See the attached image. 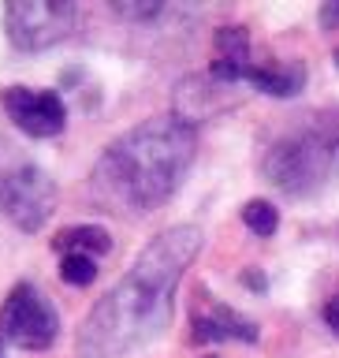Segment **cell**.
Instances as JSON below:
<instances>
[{
  "label": "cell",
  "mask_w": 339,
  "mask_h": 358,
  "mask_svg": "<svg viewBox=\"0 0 339 358\" xmlns=\"http://www.w3.org/2000/svg\"><path fill=\"white\" fill-rule=\"evenodd\" d=\"M198 224L161 231L134 257L131 273L89 310L78 329V358H120L161 336L175 310V287L201 250Z\"/></svg>",
  "instance_id": "6da1fadb"
},
{
  "label": "cell",
  "mask_w": 339,
  "mask_h": 358,
  "mask_svg": "<svg viewBox=\"0 0 339 358\" xmlns=\"http://www.w3.org/2000/svg\"><path fill=\"white\" fill-rule=\"evenodd\" d=\"M194 127L175 116L145 120L101 153L89 172L94 201L105 213L120 217H142L164 206L183 183L187 168L194 164Z\"/></svg>",
  "instance_id": "7a4b0ae2"
},
{
  "label": "cell",
  "mask_w": 339,
  "mask_h": 358,
  "mask_svg": "<svg viewBox=\"0 0 339 358\" xmlns=\"http://www.w3.org/2000/svg\"><path fill=\"white\" fill-rule=\"evenodd\" d=\"M261 172L276 190L306 198L339 176V112H310L265 150Z\"/></svg>",
  "instance_id": "3957f363"
},
{
  "label": "cell",
  "mask_w": 339,
  "mask_h": 358,
  "mask_svg": "<svg viewBox=\"0 0 339 358\" xmlns=\"http://www.w3.org/2000/svg\"><path fill=\"white\" fill-rule=\"evenodd\" d=\"M78 8L67 0H11L4 4V30L15 49L41 52L75 30Z\"/></svg>",
  "instance_id": "277c9868"
},
{
  "label": "cell",
  "mask_w": 339,
  "mask_h": 358,
  "mask_svg": "<svg viewBox=\"0 0 339 358\" xmlns=\"http://www.w3.org/2000/svg\"><path fill=\"white\" fill-rule=\"evenodd\" d=\"M56 332H60V317L38 287L15 284L8 291L4 306H0V336L8 343L22 347V351H45V347H52Z\"/></svg>",
  "instance_id": "5b68a950"
},
{
  "label": "cell",
  "mask_w": 339,
  "mask_h": 358,
  "mask_svg": "<svg viewBox=\"0 0 339 358\" xmlns=\"http://www.w3.org/2000/svg\"><path fill=\"white\" fill-rule=\"evenodd\" d=\"M0 209L19 231H38L56 209V183L38 164H22L0 183Z\"/></svg>",
  "instance_id": "8992f818"
},
{
  "label": "cell",
  "mask_w": 339,
  "mask_h": 358,
  "mask_svg": "<svg viewBox=\"0 0 339 358\" xmlns=\"http://www.w3.org/2000/svg\"><path fill=\"white\" fill-rule=\"evenodd\" d=\"M4 112L30 138H52V134H60L67 127V105L56 90L8 86L4 90Z\"/></svg>",
  "instance_id": "52a82bcc"
},
{
  "label": "cell",
  "mask_w": 339,
  "mask_h": 358,
  "mask_svg": "<svg viewBox=\"0 0 339 358\" xmlns=\"http://www.w3.org/2000/svg\"><path fill=\"white\" fill-rule=\"evenodd\" d=\"M239 86H228V83H217L212 75H190L175 86V120H183L187 127L190 123H201V120H212L220 116L224 108H231L239 94Z\"/></svg>",
  "instance_id": "ba28073f"
},
{
  "label": "cell",
  "mask_w": 339,
  "mask_h": 358,
  "mask_svg": "<svg viewBox=\"0 0 339 358\" xmlns=\"http://www.w3.org/2000/svg\"><path fill=\"white\" fill-rule=\"evenodd\" d=\"M194 343H220V340H243V343H257V324L246 321L243 313H235L231 306H212V313L194 317Z\"/></svg>",
  "instance_id": "9c48e42d"
},
{
  "label": "cell",
  "mask_w": 339,
  "mask_h": 358,
  "mask_svg": "<svg viewBox=\"0 0 339 358\" xmlns=\"http://www.w3.org/2000/svg\"><path fill=\"white\" fill-rule=\"evenodd\" d=\"M246 83L257 86L261 94H273V97H295L298 90L306 86V67L298 60H291V64H250Z\"/></svg>",
  "instance_id": "30bf717a"
},
{
  "label": "cell",
  "mask_w": 339,
  "mask_h": 358,
  "mask_svg": "<svg viewBox=\"0 0 339 358\" xmlns=\"http://www.w3.org/2000/svg\"><path fill=\"white\" fill-rule=\"evenodd\" d=\"M52 250H64V254H108L112 250V235L101 228V224H75V228H64L56 231L52 239Z\"/></svg>",
  "instance_id": "8fae6325"
},
{
  "label": "cell",
  "mask_w": 339,
  "mask_h": 358,
  "mask_svg": "<svg viewBox=\"0 0 339 358\" xmlns=\"http://www.w3.org/2000/svg\"><path fill=\"white\" fill-rule=\"evenodd\" d=\"M217 60H235V64L250 60V34H246V27L217 30Z\"/></svg>",
  "instance_id": "7c38bea8"
},
{
  "label": "cell",
  "mask_w": 339,
  "mask_h": 358,
  "mask_svg": "<svg viewBox=\"0 0 339 358\" xmlns=\"http://www.w3.org/2000/svg\"><path fill=\"white\" fill-rule=\"evenodd\" d=\"M243 224L250 228L254 235H273L276 228H280V213H276V206L273 201H261V198H254V201H246L243 206Z\"/></svg>",
  "instance_id": "4fadbf2b"
},
{
  "label": "cell",
  "mask_w": 339,
  "mask_h": 358,
  "mask_svg": "<svg viewBox=\"0 0 339 358\" xmlns=\"http://www.w3.org/2000/svg\"><path fill=\"white\" fill-rule=\"evenodd\" d=\"M60 280H64V284H71V287H89L97 280V262L89 254H64Z\"/></svg>",
  "instance_id": "5bb4252c"
},
{
  "label": "cell",
  "mask_w": 339,
  "mask_h": 358,
  "mask_svg": "<svg viewBox=\"0 0 339 358\" xmlns=\"http://www.w3.org/2000/svg\"><path fill=\"white\" fill-rule=\"evenodd\" d=\"M112 11L116 15H123V19H153V15H161V4H127V0H116L112 4Z\"/></svg>",
  "instance_id": "9a60e30c"
},
{
  "label": "cell",
  "mask_w": 339,
  "mask_h": 358,
  "mask_svg": "<svg viewBox=\"0 0 339 358\" xmlns=\"http://www.w3.org/2000/svg\"><path fill=\"white\" fill-rule=\"evenodd\" d=\"M324 324L339 336V295L336 299H329V306H324Z\"/></svg>",
  "instance_id": "2e32d148"
},
{
  "label": "cell",
  "mask_w": 339,
  "mask_h": 358,
  "mask_svg": "<svg viewBox=\"0 0 339 358\" xmlns=\"http://www.w3.org/2000/svg\"><path fill=\"white\" fill-rule=\"evenodd\" d=\"M321 27H329V30L339 27V4H324L321 8Z\"/></svg>",
  "instance_id": "e0dca14e"
},
{
  "label": "cell",
  "mask_w": 339,
  "mask_h": 358,
  "mask_svg": "<svg viewBox=\"0 0 339 358\" xmlns=\"http://www.w3.org/2000/svg\"><path fill=\"white\" fill-rule=\"evenodd\" d=\"M246 284H250L254 291H265V276H254V273H246Z\"/></svg>",
  "instance_id": "ac0fdd59"
},
{
  "label": "cell",
  "mask_w": 339,
  "mask_h": 358,
  "mask_svg": "<svg viewBox=\"0 0 339 358\" xmlns=\"http://www.w3.org/2000/svg\"><path fill=\"white\" fill-rule=\"evenodd\" d=\"M336 64H339V49H336Z\"/></svg>",
  "instance_id": "d6986e66"
},
{
  "label": "cell",
  "mask_w": 339,
  "mask_h": 358,
  "mask_svg": "<svg viewBox=\"0 0 339 358\" xmlns=\"http://www.w3.org/2000/svg\"><path fill=\"white\" fill-rule=\"evenodd\" d=\"M0 358H4V347H0Z\"/></svg>",
  "instance_id": "ffe728a7"
},
{
  "label": "cell",
  "mask_w": 339,
  "mask_h": 358,
  "mask_svg": "<svg viewBox=\"0 0 339 358\" xmlns=\"http://www.w3.org/2000/svg\"><path fill=\"white\" fill-rule=\"evenodd\" d=\"M205 358H217V355H205Z\"/></svg>",
  "instance_id": "44dd1931"
}]
</instances>
